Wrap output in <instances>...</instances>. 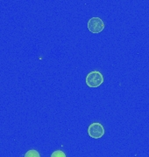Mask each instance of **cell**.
<instances>
[{
    "mask_svg": "<svg viewBox=\"0 0 149 157\" xmlns=\"http://www.w3.org/2000/svg\"><path fill=\"white\" fill-rule=\"evenodd\" d=\"M50 157H67L66 156V154L62 150H55L51 154V156Z\"/></svg>",
    "mask_w": 149,
    "mask_h": 157,
    "instance_id": "obj_5",
    "label": "cell"
},
{
    "mask_svg": "<svg viewBox=\"0 0 149 157\" xmlns=\"http://www.w3.org/2000/svg\"><path fill=\"white\" fill-rule=\"evenodd\" d=\"M25 157H40L39 152L35 149H30L25 154Z\"/></svg>",
    "mask_w": 149,
    "mask_h": 157,
    "instance_id": "obj_4",
    "label": "cell"
},
{
    "mask_svg": "<svg viewBox=\"0 0 149 157\" xmlns=\"http://www.w3.org/2000/svg\"><path fill=\"white\" fill-rule=\"evenodd\" d=\"M86 85L89 87H98L103 83V76L99 71H91L86 75Z\"/></svg>",
    "mask_w": 149,
    "mask_h": 157,
    "instance_id": "obj_1",
    "label": "cell"
},
{
    "mask_svg": "<svg viewBox=\"0 0 149 157\" xmlns=\"http://www.w3.org/2000/svg\"><path fill=\"white\" fill-rule=\"evenodd\" d=\"M104 128L99 122H93L88 128V135L93 139H99L104 135Z\"/></svg>",
    "mask_w": 149,
    "mask_h": 157,
    "instance_id": "obj_3",
    "label": "cell"
},
{
    "mask_svg": "<svg viewBox=\"0 0 149 157\" xmlns=\"http://www.w3.org/2000/svg\"><path fill=\"white\" fill-rule=\"evenodd\" d=\"M87 27L92 33H100L104 29V23L100 17H93L89 19Z\"/></svg>",
    "mask_w": 149,
    "mask_h": 157,
    "instance_id": "obj_2",
    "label": "cell"
}]
</instances>
